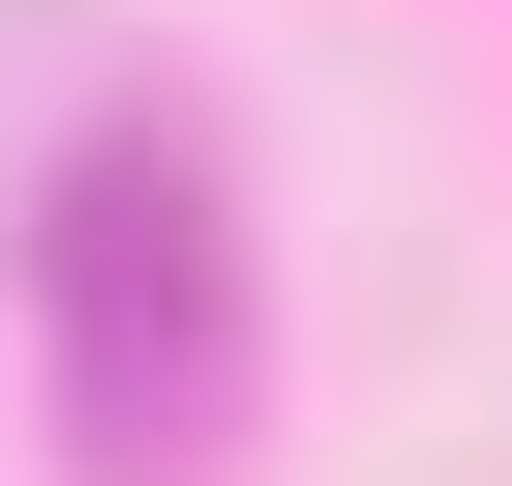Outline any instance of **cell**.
I'll return each instance as SVG.
<instances>
[{
  "label": "cell",
  "mask_w": 512,
  "mask_h": 486,
  "mask_svg": "<svg viewBox=\"0 0 512 486\" xmlns=\"http://www.w3.org/2000/svg\"><path fill=\"white\" fill-rule=\"evenodd\" d=\"M52 410L103 486H205L256 410V256H231V180L205 128H103L52 180Z\"/></svg>",
  "instance_id": "obj_1"
}]
</instances>
